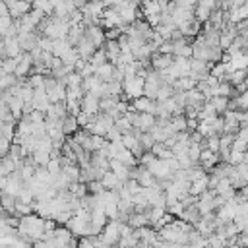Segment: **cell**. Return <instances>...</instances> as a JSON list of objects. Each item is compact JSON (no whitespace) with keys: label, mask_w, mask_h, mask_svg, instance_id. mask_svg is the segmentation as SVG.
Wrapping results in <instances>:
<instances>
[{"label":"cell","mask_w":248,"mask_h":248,"mask_svg":"<svg viewBox=\"0 0 248 248\" xmlns=\"http://www.w3.org/2000/svg\"><path fill=\"white\" fill-rule=\"evenodd\" d=\"M143 83H145V79H143L141 76H136V78H132V79H124V81H122V93H124L130 101L140 99V97H143Z\"/></svg>","instance_id":"1"},{"label":"cell","mask_w":248,"mask_h":248,"mask_svg":"<svg viewBox=\"0 0 248 248\" xmlns=\"http://www.w3.org/2000/svg\"><path fill=\"white\" fill-rule=\"evenodd\" d=\"M149 172H151V176L157 180V182H165V180H169L170 182V169H169V163L167 161H161V159H153L147 167H145Z\"/></svg>","instance_id":"2"},{"label":"cell","mask_w":248,"mask_h":248,"mask_svg":"<svg viewBox=\"0 0 248 248\" xmlns=\"http://www.w3.org/2000/svg\"><path fill=\"white\" fill-rule=\"evenodd\" d=\"M118 225H120V221H107V225L103 227V231L99 232V238H101V242L103 244H107V246H116V242H118Z\"/></svg>","instance_id":"3"},{"label":"cell","mask_w":248,"mask_h":248,"mask_svg":"<svg viewBox=\"0 0 248 248\" xmlns=\"http://www.w3.org/2000/svg\"><path fill=\"white\" fill-rule=\"evenodd\" d=\"M6 4V10H8V16L12 19H19L21 16L29 14L31 12V4L29 2H19V0H8L4 2Z\"/></svg>","instance_id":"4"},{"label":"cell","mask_w":248,"mask_h":248,"mask_svg":"<svg viewBox=\"0 0 248 248\" xmlns=\"http://www.w3.org/2000/svg\"><path fill=\"white\" fill-rule=\"evenodd\" d=\"M83 37H85L87 41H91V45H93L95 48H101V46L105 45V31H103L99 25H89V27H85Z\"/></svg>","instance_id":"5"},{"label":"cell","mask_w":248,"mask_h":248,"mask_svg":"<svg viewBox=\"0 0 248 248\" xmlns=\"http://www.w3.org/2000/svg\"><path fill=\"white\" fill-rule=\"evenodd\" d=\"M21 188H23V182H21L19 174H17V172H12V174H8V176H6V188H4V192H2V194L10 196V198H16V196L19 194V190H21Z\"/></svg>","instance_id":"6"},{"label":"cell","mask_w":248,"mask_h":248,"mask_svg":"<svg viewBox=\"0 0 248 248\" xmlns=\"http://www.w3.org/2000/svg\"><path fill=\"white\" fill-rule=\"evenodd\" d=\"M170 64H172V56H170V54L155 52V54H151V58H149V66H151V70H155V72H163V70H167Z\"/></svg>","instance_id":"7"},{"label":"cell","mask_w":248,"mask_h":248,"mask_svg":"<svg viewBox=\"0 0 248 248\" xmlns=\"http://www.w3.org/2000/svg\"><path fill=\"white\" fill-rule=\"evenodd\" d=\"M79 107H81V112H85L89 116L99 114V99L93 97V95H89V93L83 95V99L79 101Z\"/></svg>","instance_id":"8"},{"label":"cell","mask_w":248,"mask_h":248,"mask_svg":"<svg viewBox=\"0 0 248 248\" xmlns=\"http://www.w3.org/2000/svg\"><path fill=\"white\" fill-rule=\"evenodd\" d=\"M108 170H110L122 184L130 178V169H128L126 165H122L120 161H116V159H110V161H108Z\"/></svg>","instance_id":"9"},{"label":"cell","mask_w":248,"mask_h":248,"mask_svg":"<svg viewBox=\"0 0 248 248\" xmlns=\"http://www.w3.org/2000/svg\"><path fill=\"white\" fill-rule=\"evenodd\" d=\"M74 48H76L78 56H79L81 60H85V62H87V60H89V58L93 56V52L97 50V48H95V46L91 45V41H87L85 37H81V39H79V43H78V45H76Z\"/></svg>","instance_id":"10"},{"label":"cell","mask_w":248,"mask_h":248,"mask_svg":"<svg viewBox=\"0 0 248 248\" xmlns=\"http://www.w3.org/2000/svg\"><path fill=\"white\" fill-rule=\"evenodd\" d=\"M136 180H138L140 188H153L155 182H157V180L151 176V172H149L145 167H140V165H138V178H136Z\"/></svg>","instance_id":"11"},{"label":"cell","mask_w":248,"mask_h":248,"mask_svg":"<svg viewBox=\"0 0 248 248\" xmlns=\"http://www.w3.org/2000/svg\"><path fill=\"white\" fill-rule=\"evenodd\" d=\"M4 52H6V58H16V56L21 54V48H19L16 37H8V39H4Z\"/></svg>","instance_id":"12"},{"label":"cell","mask_w":248,"mask_h":248,"mask_svg":"<svg viewBox=\"0 0 248 248\" xmlns=\"http://www.w3.org/2000/svg\"><path fill=\"white\" fill-rule=\"evenodd\" d=\"M246 64H248L246 52H238V54L229 56V68H231L232 72H234V70H244V72H246Z\"/></svg>","instance_id":"13"},{"label":"cell","mask_w":248,"mask_h":248,"mask_svg":"<svg viewBox=\"0 0 248 248\" xmlns=\"http://www.w3.org/2000/svg\"><path fill=\"white\" fill-rule=\"evenodd\" d=\"M70 48H74V46H70V43L66 41V37L64 39H56V41H52V56L54 58H62Z\"/></svg>","instance_id":"14"},{"label":"cell","mask_w":248,"mask_h":248,"mask_svg":"<svg viewBox=\"0 0 248 248\" xmlns=\"http://www.w3.org/2000/svg\"><path fill=\"white\" fill-rule=\"evenodd\" d=\"M99 182H101V186H103L105 190H118V188L122 186V182H120V180H118L110 170H107Z\"/></svg>","instance_id":"15"},{"label":"cell","mask_w":248,"mask_h":248,"mask_svg":"<svg viewBox=\"0 0 248 248\" xmlns=\"http://www.w3.org/2000/svg\"><path fill=\"white\" fill-rule=\"evenodd\" d=\"M128 225H130L132 229L149 227V221H147V211H143V213H130V215H128Z\"/></svg>","instance_id":"16"},{"label":"cell","mask_w":248,"mask_h":248,"mask_svg":"<svg viewBox=\"0 0 248 248\" xmlns=\"http://www.w3.org/2000/svg\"><path fill=\"white\" fill-rule=\"evenodd\" d=\"M83 31H85V27H83L81 23L70 27V31H68V35H66V41L70 43V46H76V45L79 43V39L83 37Z\"/></svg>","instance_id":"17"},{"label":"cell","mask_w":248,"mask_h":248,"mask_svg":"<svg viewBox=\"0 0 248 248\" xmlns=\"http://www.w3.org/2000/svg\"><path fill=\"white\" fill-rule=\"evenodd\" d=\"M112 70H114V66L107 62V64L99 66V68L93 72V76H95L99 81H103V83H108V81H110V76H112Z\"/></svg>","instance_id":"18"},{"label":"cell","mask_w":248,"mask_h":248,"mask_svg":"<svg viewBox=\"0 0 248 248\" xmlns=\"http://www.w3.org/2000/svg\"><path fill=\"white\" fill-rule=\"evenodd\" d=\"M87 64L93 68V72L99 68V66H103V64H107V54H105V50L103 48H97L95 52H93V56L87 60Z\"/></svg>","instance_id":"19"},{"label":"cell","mask_w":248,"mask_h":248,"mask_svg":"<svg viewBox=\"0 0 248 248\" xmlns=\"http://www.w3.org/2000/svg\"><path fill=\"white\" fill-rule=\"evenodd\" d=\"M116 161H120L122 165H126L128 169H132V167H138V159L128 151V149H122L120 153H116V157H114Z\"/></svg>","instance_id":"20"},{"label":"cell","mask_w":248,"mask_h":248,"mask_svg":"<svg viewBox=\"0 0 248 248\" xmlns=\"http://www.w3.org/2000/svg\"><path fill=\"white\" fill-rule=\"evenodd\" d=\"M60 172H64V174L68 176L70 182H79V167H78L76 163H68V165H64V167L60 169Z\"/></svg>","instance_id":"21"},{"label":"cell","mask_w":248,"mask_h":248,"mask_svg":"<svg viewBox=\"0 0 248 248\" xmlns=\"http://www.w3.org/2000/svg\"><path fill=\"white\" fill-rule=\"evenodd\" d=\"M153 126H155V116H153V114H147V112H141V114H140L138 130H140V132H149Z\"/></svg>","instance_id":"22"},{"label":"cell","mask_w":248,"mask_h":248,"mask_svg":"<svg viewBox=\"0 0 248 248\" xmlns=\"http://www.w3.org/2000/svg\"><path fill=\"white\" fill-rule=\"evenodd\" d=\"M78 130H79V128H78V124H76V118H74V116H66L64 122H62V134H64L66 138H70V136H74Z\"/></svg>","instance_id":"23"},{"label":"cell","mask_w":248,"mask_h":248,"mask_svg":"<svg viewBox=\"0 0 248 248\" xmlns=\"http://www.w3.org/2000/svg\"><path fill=\"white\" fill-rule=\"evenodd\" d=\"M207 190V176L205 178H202V180H196V182H190V190H188V194L190 196H194V198H198L200 194H203Z\"/></svg>","instance_id":"24"},{"label":"cell","mask_w":248,"mask_h":248,"mask_svg":"<svg viewBox=\"0 0 248 248\" xmlns=\"http://www.w3.org/2000/svg\"><path fill=\"white\" fill-rule=\"evenodd\" d=\"M240 163H248V157H246V153L231 151V153H229V157H227V165H231V167H236V165H240Z\"/></svg>","instance_id":"25"},{"label":"cell","mask_w":248,"mask_h":248,"mask_svg":"<svg viewBox=\"0 0 248 248\" xmlns=\"http://www.w3.org/2000/svg\"><path fill=\"white\" fill-rule=\"evenodd\" d=\"M68 192L74 194L76 198H83V196H87V184H83V182H72L68 186Z\"/></svg>","instance_id":"26"},{"label":"cell","mask_w":248,"mask_h":248,"mask_svg":"<svg viewBox=\"0 0 248 248\" xmlns=\"http://www.w3.org/2000/svg\"><path fill=\"white\" fill-rule=\"evenodd\" d=\"M16 202H19V203H27V205H33V203H35V198H33V194L23 186V188L19 190V194L16 196Z\"/></svg>","instance_id":"27"},{"label":"cell","mask_w":248,"mask_h":248,"mask_svg":"<svg viewBox=\"0 0 248 248\" xmlns=\"http://www.w3.org/2000/svg\"><path fill=\"white\" fill-rule=\"evenodd\" d=\"M170 97H172V89H170V85L161 83V85H159V89H157L155 101H167V99H170Z\"/></svg>","instance_id":"28"},{"label":"cell","mask_w":248,"mask_h":248,"mask_svg":"<svg viewBox=\"0 0 248 248\" xmlns=\"http://www.w3.org/2000/svg\"><path fill=\"white\" fill-rule=\"evenodd\" d=\"M83 95L85 93L81 87H66V101H81Z\"/></svg>","instance_id":"29"},{"label":"cell","mask_w":248,"mask_h":248,"mask_svg":"<svg viewBox=\"0 0 248 248\" xmlns=\"http://www.w3.org/2000/svg\"><path fill=\"white\" fill-rule=\"evenodd\" d=\"M138 143H140V147H141V149H143V153H145V151H149V149L153 147V143H155V141L151 140V136H149L147 132H141V134L138 136Z\"/></svg>","instance_id":"30"},{"label":"cell","mask_w":248,"mask_h":248,"mask_svg":"<svg viewBox=\"0 0 248 248\" xmlns=\"http://www.w3.org/2000/svg\"><path fill=\"white\" fill-rule=\"evenodd\" d=\"M114 128H116L120 134H128V132H132V126H130V122H128L126 116L116 118V120H114Z\"/></svg>","instance_id":"31"},{"label":"cell","mask_w":248,"mask_h":248,"mask_svg":"<svg viewBox=\"0 0 248 248\" xmlns=\"http://www.w3.org/2000/svg\"><path fill=\"white\" fill-rule=\"evenodd\" d=\"M72 219V213L70 211H60V213H56L54 217H52V221L56 223V227H66V223Z\"/></svg>","instance_id":"32"},{"label":"cell","mask_w":248,"mask_h":248,"mask_svg":"<svg viewBox=\"0 0 248 248\" xmlns=\"http://www.w3.org/2000/svg\"><path fill=\"white\" fill-rule=\"evenodd\" d=\"M66 87H81V76L78 72H72L66 76Z\"/></svg>","instance_id":"33"},{"label":"cell","mask_w":248,"mask_h":248,"mask_svg":"<svg viewBox=\"0 0 248 248\" xmlns=\"http://www.w3.org/2000/svg\"><path fill=\"white\" fill-rule=\"evenodd\" d=\"M200 151H202V145H198V143H190V147H188V159H190L194 165H198Z\"/></svg>","instance_id":"34"},{"label":"cell","mask_w":248,"mask_h":248,"mask_svg":"<svg viewBox=\"0 0 248 248\" xmlns=\"http://www.w3.org/2000/svg\"><path fill=\"white\" fill-rule=\"evenodd\" d=\"M170 124L174 126L176 132H186V118H184V114L182 116H172L170 118Z\"/></svg>","instance_id":"35"},{"label":"cell","mask_w":248,"mask_h":248,"mask_svg":"<svg viewBox=\"0 0 248 248\" xmlns=\"http://www.w3.org/2000/svg\"><path fill=\"white\" fill-rule=\"evenodd\" d=\"M45 169H46V172H48V174H58V172H60V169H62V167H60V157H58V159H50V161L46 163V167H45Z\"/></svg>","instance_id":"36"},{"label":"cell","mask_w":248,"mask_h":248,"mask_svg":"<svg viewBox=\"0 0 248 248\" xmlns=\"http://www.w3.org/2000/svg\"><path fill=\"white\" fill-rule=\"evenodd\" d=\"M37 46H39L43 52H52V41L46 39V37H39V39H37Z\"/></svg>","instance_id":"37"},{"label":"cell","mask_w":248,"mask_h":248,"mask_svg":"<svg viewBox=\"0 0 248 248\" xmlns=\"http://www.w3.org/2000/svg\"><path fill=\"white\" fill-rule=\"evenodd\" d=\"M234 170H236V174H238V178H240L242 182L248 180V163H240V165H236Z\"/></svg>","instance_id":"38"},{"label":"cell","mask_w":248,"mask_h":248,"mask_svg":"<svg viewBox=\"0 0 248 248\" xmlns=\"http://www.w3.org/2000/svg\"><path fill=\"white\" fill-rule=\"evenodd\" d=\"M124 188H126V190H128L132 196L140 194V190H141V188H140V184H138V180H132V178H128V180L124 182Z\"/></svg>","instance_id":"39"},{"label":"cell","mask_w":248,"mask_h":248,"mask_svg":"<svg viewBox=\"0 0 248 248\" xmlns=\"http://www.w3.org/2000/svg\"><path fill=\"white\" fill-rule=\"evenodd\" d=\"M120 35H122L120 27H112V29H107V31H105V41H116Z\"/></svg>","instance_id":"40"},{"label":"cell","mask_w":248,"mask_h":248,"mask_svg":"<svg viewBox=\"0 0 248 248\" xmlns=\"http://www.w3.org/2000/svg\"><path fill=\"white\" fill-rule=\"evenodd\" d=\"M27 118H29L31 124H43V122H45V114L39 112V110H33L31 114H27Z\"/></svg>","instance_id":"41"},{"label":"cell","mask_w":248,"mask_h":248,"mask_svg":"<svg viewBox=\"0 0 248 248\" xmlns=\"http://www.w3.org/2000/svg\"><path fill=\"white\" fill-rule=\"evenodd\" d=\"M120 138H122V134H120L114 126L105 134V140H107V141H120Z\"/></svg>","instance_id":"42"},{"label":"cell","mask_w":248,"mask_h":248,"mask_svg":"<svg viewBox=\"0 0 248 248\" xmlns=\"http://www.w3.org/2000/svg\"><path fill=\"white\" fill-rule=\"evenodd\" d=\"M174 6L176 8H182V10H194L196 8V2L194 0H178V2H174Z\"/></svg>","instance_id":"43"},{"label":"cell","mask_w":248,"mask_h":248,"mask_svg":"<svg viewBox=\"0 0 248 248\" xmlns=\"http://www.w3.org/2000/svg\"><path fill=\"white\" fill-rule=\"evenodd\" d=\"M10 141L6 140V138H0V159H4L6 155H8V151H10Z\"/></svg>","instance_id":"44"},{"label":"cell","mask_w":248,"mask_h":248,"mask_svg":"<svg viewBox=\"0 0 248 248\" xmlns=\"http://www.w3.org/2000/svg\"><path fill=\"white\" fill-rule=\"evenodd\" d=\"M78 74L81 76V79H85V78H91V76H93V68H91V66L85 62V64H83V68H81Z\"/></svg>","instance_id":"45"},{"label":"cell","mask_w":248,"mask_h":248,"mask_svg":"<svg viewBox=\"0 0 248 248\" xmlns=\"http://www.w3.org/2000/svg\"><path fill=\"white\" fill-rule=\"evenodd\" d=\"M231 151L246 153V143H244V141H238V140H234V141H232V145H231Z\"/></svg>","instance_id":"46"},{"label":"cell","mask_w":248,"mask_h":248,"mask_svg":"<svg viewBox=\"0 0 248 248\" xmlns=\"http://www.w3.org/2000/svg\"><path fill=\"white\" fill-rule=\"evenodd\" d=\"M169 163V169H170V172H176V170H180V165H178V161L172 157V159H169L167 161Z\"/></svg>","instance_id":"47"},{"label":"cell","mask_w":248,"mask_h":248,"mask_svg":"<svg viewBox=\"0 0 248 248\" xmlns=\"http://www.w3.org/2000/svg\"><path fill=\"white\" fill-rule=\"evenodd\" d=\"M4 188H6V178H0V194L4 192Z\"/></svg>","instance_id":"48"},{"label":"cell","mask_w":248,"mask_h":248,"mask_svg":"<svg viewBox=\"0 0 248 248\" xmlns=\"http://www.w3.org/2000/svg\"><path fill=\"white\" fill-rule=\"evenodd\" d=\"M6 176H8V172H6V170H4V167L0 165V178H6Z\"/></svg>","instance_id":"49"}]
</instances>
